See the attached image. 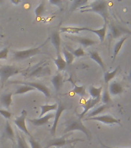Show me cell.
Returning a JSON list of instances; mask_svg holds the SVG:
<instances>
[{"label": "cell", "mask_w": 131, "mask_h": 148, "mask_svg": "<svg viewBox=\"0 0 131 148\" xmlns=\"http://www.w3.org/2000/svg\"><path fill=\"white\" fill-rule=\"evenodd\" d=\"M83 140H67L65 136L63 137H60V138L54 139L52 140H49L48 145L46 146V148H49L50 147H61L62 146H65L66 144L68 143H74V142H77V141Z\"/></svg>", "instance_id": "11"}, {"label": "cell", "mask_w": 131, "mask_h": 148, "mask_svg": "<svg viewBox=\"0 0 131 148\" xmlns=\"http://www.w3.org/2000/svg\"><path fill=\"white\" fill-rule=\"evenodd\" d=\"M88 1L86 0H76L73 2V4L71 5V9H70V12L75 11L77 8H80L82 6H84L86 4H87Z\"/></svg>", "instance_id": "32"}, {"label": "cell", "mask_w": 131, "mask_h": 148, "mask_svg": "<svg viewBox=\"0 0 131 148\" xmlns=\"http://www.w3.org/2000/svg\"><path fill=\"white\" fill-rule=\"evenodd\" d=\"M12 3H14V4H18V3H19V1H14V0H12Z\"/></svg>", "instance_id": "41"}, {"label": "cell", "mask_w": 131, "mask_h": 148, "mask_svg": "<svg viewBox=\"0 0 131 148\" xmlns=\"http://www.w3.org/2000/svg\"><path fill=\"white\" fill-rule=\"evenodd\" d=\"M72 54L74 56V57H83L86 56V53L82 46H80L78 49H76L75 50H73L71 52Z\"/></svg>", "instance_id": "35"}, {"label": "cell", "mask_w": 131, "mask_h": 148, "mask_svg": "<svg viewBox=\"0 0 131 148\" xmlns=\"http://www.w3.org/2000/svg\"><path fill=\"white\" fill-rule=\"evenodd\" d=\"M130 79H131V71H130Z\"/></svg>", "instance_id": "43"}, {"label": "cell", "mask_w": 131, "mask_h": 148, "mask_svg": "<svg viewBox=\"0 0 131 148\" xmlns=\"http://www.w3.org/2000/svg\"><path fill=\"white\" fill-rule=\"evenodd\" d=\"M29 144L30 146H31V148H41L39 142H37L36 140H35L32 136V137H29Z\"/></svg>", "instance_id": "38"}, {"label": "cell", "mask_w": 131, "mask_h": 148, "mask_svg": "<svg viewBox=\"0 0 131 148\" xmlns=\"http://www.w3.org/2000/svg\"><path fill=\"white\" fill-rule=\"evenodd\" d=\"M54 118V114L52 113H47L46 115L42 116V117L39 118H36V119H29V121L31 123L34 125V126H36V127H41V126H44V125L48 124L49 120L51 119Z\"/></svg>", "instance_id": "12"}, {"label": "cell", "mask_w": 131, "mask_h": 148, "mask_svg": "<svg viewBox=\"0 0 131 148\" xmlns=\"http://www.w3.org/2000/svg\"><path fill=\"white\" fill-rule=\"evenodd\" d=\"M17 148H29L23 135L17 136Z\"/></svg>", "instance_id": "34"}, {"label": "cell", "mask_w": 131, "mask_h": 148, "mask_svg": "<svg viewBox=\"0 0 131 148\" xmlns=\"http://www.w3.org/2000/svg\"><path fill=\"white\" fill-rule=\"evenodd\" d=\"M49 39H51V42H52V44L53 45V46L55 47L56 54L60 53V48H61V42H62V41H61V38H60V32L58 30L53 31L51 33Z\"/></svg>", "instance_id": "13"}, {"label": "cell", "mask_w": 131, "mask_h": 148, "mask_svg": "<svg viewBox=\"0 0 131 148\" xmlns=\"http://www.w3.org/2000/svg\"><path fill=\"white\" fill-rule=\"evenodd\" d=\"M106 109V105H102V106H99L98 108L95 109L93 111H91L90 113L87 114V117H94V116H99V114H100L101 113H103L105 110Z\"/></svg>", "instance_id": "29"}, {"label": "cell", "mask_w": 131, "mask_h": 148, "mask_svg": "<svg viewBox=\"0 0 131 148\" xmlns=\"http://www.w3.org/2000/svg\"><path fill=\"white\" fill-rule=\"evenodd\" d=\"M110 32L111 36L113 38H119L123 33H129V34H131V32H130L128 30L124 29L123 28L113 25V24L110 25Z\"/></svg>", "instance_id": "16"}, {"label": "cell", "mask_w": 131, "mask_h": 148, "mask_svg": "<svg viewBox=\"0 0 131 148\" xmlns=\"http://www.w3.org/2000/svg\"><path fill=\"white\" fill-rule=\"evenodd\" d=\"M69 39H70L73 41L77 42L79 43H80L82 46L84 47H88V46H93L97 43V42L90 38H86V37L83 36H67Z\"/></svg>", "instance_id": "14"}, {"label": "cell", "mask_w": 131, "mask_h": 148, "mask_svg": "<svg viewBox=\"0 0 131 148\" xmlns=\"http://www.w3.org/2000/svg\"><path fill=\"white\" fill-rule=\"evenodd\" d=\"M108 91L110 95L117 96V95H120L122 93L123 91V88L120 83L116 82V81H113V82L110 83Z\"/></svg>", "instance_id": "15"}, {"label": "cell", "mask_w": 131, "mask_h": 148, "mask_svg": "<svg viewBox=\"0 0 131 148\" xmlns=\"http://www.w3.org/2000/svg\"><path fill=\"white\" fill-rule=\"evenodd\" d=\"M0 114L3 116V117L5 118L6 120L10 119L12 116V113L7 110H0Z\"/></svg>", "instance_id": "39"}, {"label": "cell", "mask_w": 131, "mask_h": 148, "mask_svg": "<svg viewBox=\"0 0 131 148\" xmlns=\"http://www.w3.org/2000/svg\"><path fill=\"white\" fill-rule=\"evenodd\" d=\"M54 61V63L57 67V69L59 71H62L64 70L66 66H67V62L65 61V60L62 58L61 53H58L57 54V58L56 59H54L53 60Z\"/></svg>", "instance_id": "23"}, {"label": "cell", "mask_w": 131, "mask_h": 148, "mask_svg": "<svg viewBox=\"0 0 131 148\" xmlns=\"http://www.w3.org/2000/svg\"><path fill=\"white\" fill-rule=\"evenodd\" d=\"M90 58L92 59L93 60H94L95 62H97V64L99 65V66L101 67L103 70H105V65H104V62L102 60L101 56L99 55V53L97 51H90Z\"/></svg>", "instance_id": "22"}, {"label": "cell", "mask_w": 131, "mask_h": 148, "mask_svg": "<svg viewBox=\"0 0 131 148\" xmlns=\"http://www.w3.org/2000/svg\"><path fill=\"white\" fill-rule=\"evenodd\" d=\"M12 83H19V84L29 86L34 88L35 90H39L43 92L46 97H51L50 90L49 89L48 86H46L45 84H43V83H36V82H19V81H15V82H12Z\"/></svg>", "instance_id": "6"}, {"label": "cell", "mask_w": 131, "mask_h": 148, "mask_svg": "<svg viewBox=\"0 0 131 148\" xmlns=\"http://www.w3.org/2000/svg\"><path fill=\"white\" fill-rule=\"evenodd\" d=\"M4 136H5V137H7L8 139L12 140H15L14 130L9 121H7V122L5 123V126L4 129Z\"/></svg>", "instance_id": "26"}, {"label": "cell", "mask_w": 131, "mask_h": 148, "mask_svg": "<svg viewBox=\"0 0 131 148\" xmlns=\"http://www.w3.org/2000/svg\"><path fill=\"white\" fill-rule=\"evenodd\" d=\"M21 70L14 66H2L0 67V82H1V87H3L5 83L10 77L16 76L20 73Z\"/></svg>", "instance_id": "3"}, {"label": "cell", "mask_w": 131, "mask_h": 148, "mask_svg": "<svg viewBox=\"0 0 131 148\" xmlns=\"http://www.w3.org/2000/svg\"><path fill=\"white\" fill-rule=\"evenodd\" d=\"M26 116H27V112L25 110H23L21 113V115L19 116L18 117H16V119L14 120L15 124L16 125V127H18L19 129L21 131L23 132L25 135H27L29 137H32V135L30 134L29 130L27 129V127L25 125V119H26Z\"/></svg>", "instance_id": "7"}, {"label": "cell", "mask_w": 131, "mask_h": 148, "mask_svg": "<svg viewBox=\"0 0 131 148\" xmlns=\"http://www.w3.org/2000/svg\"><path fill=\"white\" fill-rule=\"evenodd\" d=\"M102 90H103V86L97 88L93 86H91L89 87V92L91 96V98H93V99L101 98Z\"/></svg>", "instance_id": "25"}, {"label": "cell", "mask_w": 131, "mask_h": 148, "mask_svg": "<svg viewBox=\"0 0 131 148\" xmlns=\"http://www.w3.org/2000/svg\"><path fill=\"white\" fill-rule=\"evenodd\" d=\"M119 70V66H117L114 70L111 72H105L104 73V81L106 84H109V83L113 79L117 74V72Z\"/></svg>", "instance_id": "27"}, {"label": "cell", "mask_w": 131, "mask_h": 148, "mask_svg": "<svg viewBox=\"0 0 131 148\" xmlns=\"http://www.w3.org/2000/svg\"><path fill=\"white\" fill-rule=\"evenodd\" d=\"M81 12H96L104 18V22L107 23L108 18V5L106 1H96L90 5H86L80 8Z\"/></svg>", "instance_id": "1"}, {"label": "cell", "mask_w": 131, "mask_h": 148, "mask_svg": "<svg viewBox=\"0 0 131 148\" xmlns=\"http://www.w3.org/2000/svg\"><path fill=\"white\" fill-rule=\"evenodd\" d=\"M100 100H101L105 105L108 103L110 101V95L109 93V91L107 89H105V90H104V92H103V95L101 96V99H100Z\"/></svg>", "instance_id": "36"}, {"label": "cell", "mask_w": 131, "mask_h": 148, "mask_svg": "<svg viewBox=\"0 0 131 148\" xmlns=\"http://www.w3.org/2000/svg\"><path fill=\"white\" fill-rule=\"evenodd\" d=\"M1 3H2V2H1V1H0V4H1Z\"/></svg>", "instance_id": "44"}, {"label": "cell", "mask_w": 131, "mask_h": 148, "mask_svg": "<svg viewBox=\"0 0 131 148\" xmlns=\"http://www.w3.org/2000/svg\"><path fill=\"white\" fill-rule=\"evenodd\" d=\"M58 103L54 104H46V105H43L41 106V113L39 115V117H42L43 116L46 115L50 111H54L57 110Z\"/></svg>", "instance_id": "21"}, {"label": "cell", "mask_w": 131, "mask_h": 148, "mask_svg": "<svg viewBox=\"0 0 131 148\" xmlns=\"http://www.w3.org/2000/svg\"><path fill=\"white\" fill-rule=\"evenodd\" d=\"M46 2L43 1L38 5V6L35 9V14H36V18L38 17H40L41 16H43V14L46 11Z\"/></svg>", "instance_id": "30"}, {"label": "cell", "mask_w": 131, "mask_h": 148, "mask_svg": "<svg viewBox=\"0 0 131 148\" xmlns=\"http://www.w3.org/2000/svg\"><path fill=\"white\" fill-rule=\"evenodd\" d=\"M86 120H97L99 122H101L104 124H120V120L113 117L110 115H99L94 117L86 118Z\"/></svg>", "instance_id": "8"}, {"label": "cell", "mask_w": 131, "mask_h": 148, "mask_svg": "<svg viewBox=\"0 0 131 148\" xmlns=\"http://www.w3.org/2000/svg\"><path fill=\"white\" fill-rule=\"evenodd\" d=\"M52 83H53L56 91L58 92L63 85V76L60 73L56 74L52 79Z\"/></svg>", "instance_id": "18"}, {"label": "cell", "mask_w": 131, "mask_h": 148, "mask_svg": "<svg viewBox=\"0 0 131 148\" xmlns=\"http://www.w3.org/2000/svg\"><path fill=\"white\" fill-rule=\"evenodd\" d=\"M73 92L74 93H76V94L79 95V96H80L81 97H85L86 94V88L83 86H74Z\"/></svg>", "instance_id": "33"}, {"label": "cell", "mask_w": 131, "mask_h": 148, "mask_svg": "<svg viewBox=\"0 0 131 148\" xmlns=\"http://www.w3.org/2000/svg\"><path fill=\"white\" fill-rule=\"evenodd\" d=\"M88 27H66L60 28V31L62 32H66V33H69V34H78L82 31H86Z\"/></svg>", "instance_id": "19"}, {"label": "cell", "mask_w": 131, "mask_h": 148, "mask_svg": "<svg viewBox=\"0 0 131 148\" xmlns=\"http://www.w3.org/2000/svg\"><path fill=\"white\" fill-rule=\"evenodd\" d=\"M100 99H101V98H99V99H93V98H90V99H88V100H86L84 103L82 104L81 106L83 108V111L79 115V119H80L81 120L82 118L84 117V116L89 112L90 110L93 108L97 104L99 103V101H100Z\"/></svg>", "instance_id": "10"}, {"label": "cell", "mask_w": 131, "mask_h": 148, "mask_svg": "<svg viewBox=\"0 0 131 148\" xmlns=\"http://www.w3.org/2000/svg\"><path fill=\"white\" fill-rule=\"evenodd\" d=\"M101 145L103 146V147H106V148H114V147H108V146L104 145V144H103V143H101Z\"/></svg>", "instance_id": "42"}, {"label": "cell", "mask_w": 131, "mask_h": 148, "mask_svg": "<svg viewBox=\"0 0 131 148\" xmlns=\"http://www.w3.org/2000/svg\"><path fill=\"white\" fill-rule=\"evenodd\" d=\"M36 90L34 88L31 87V86H29L26 85H21L19 86V87L17 89V90L15 92L16 95L19 94H24V93H26L28 92H30V91H34Z\"/></svg>", "instance_id": "31"}, {"label": "cell", "mask_w": 131, "mask_h": 148, "mask_svg": "<svg viewBox=\"0 0 131 148\" xmlns=\"http://www.w3.org/2000/svg\"><path fill=\"white\" fill-rule=\"evenodd\" d=\"M128 39V36H125L122 37L121 39L119 40V41L115 44V46H114V48H113V60H115L116 57H117V56L118 55V53H120V49L122 48L123 45L124 43V42Z\"/></svg>", "instance_id": "24"}, {"label": "cell", "mask_w": 131, "mask_h": 148, "mask_svg": "<svg viewBox=\"0 0 131 148\" xmlns=\"http://www.w3.org/2000/svg\"><path fill=\"white\" fill-rule=\"evenodd\" d=\"M12 95L13 93L12 92H9V93H5V94H3L0 98V100H1V103H2V106H4L5 109H9L10 106H11L12 103Z\"/></svg>", "instance_id": "20"}, {"label": "cell", "mask_w": 131, "mask_h": 148, "mask_svg": "<svg viewBox=\"0 0 131 148\" xmlns=\"http://www.w3.org/2000/svg\"><path fill=\"white\" fill-rule=\"evenodd\" d=\"M9 55V48L5 47V48L2 49V50L0 51V60H5L8 58Z\"/></svg>", "instance_id": "37"}, {"label": "cell", "mask_w": 131, "mask_h": 148, "mask_svg": "<svg viewBox=\"0 0 131 148\" xmlns=\"http://www.w3.org/2000/svg\"><path fill=\"white\" fill-rule=\"evenodd\" d=\"M106 30H107V23H105L104 26L101 29H90V28H87L86 31L92 32L93 33H95L96 35H97L100 42H103L104 41V39H105V37H106Z\"/></svg>", "instance_id": "17"}, {"label": "cell", "mask_w": 131, "mask_h": 148, "mask_svg": "<svg viewBox=\"0 0 131 148\" xmlns=\"http://www.w3.org/2000/svg\"><path fill=\"white\" fill-rule=\"evenodd\" d=\"M81 131L83 132V134H85L88 136V138H90V130L86 128V127L83 124V123L81 121L80 119H71L69 120V122L67 123V127L64 130V134L69 133L72 131Z\"/></svg>", "instance_id": "2"}, {"label": "cell", "mask_w": 131, "mask_h": 148, "mask_svg": "<svg viewBox=\"0 0 131 148\" xmlns=\"http://www.w3.org/2000/svg\"><path fill=\"white\" fill-rule=\"evenodd\" d=\"M62 53H63V55H64V57H65V61L67 62V65H71L73 62L74 59V56L72 54L71 52H69L68 51L66 48H63L62 49Z\"/></svg>", "instance_id": "28"}, {"label": "cell", "mask_w": 131, "mask_h": 148, "mask_svg": "<svg viewBox=\"0 0 131 148\" xmlns=\"http://www.w3.org/2000/svg\"><path fill=\"white\" fill-rule=\"evenodd\" d=\"M51 74V69L47 63L39 62L36 66L32 67V69L28 73L27 77H41L48 76Z\"/></svg>", "instance_id": "5"}, {"label": "cell", "mask_w": 131, "mask_h": 148, "mask_svg": "<svg viewBox=\"0 0 131 148\" xmlns=\"http://www.w3.org/2000/svg\"><path fill=\"white\" fill-rule=\"evenodd\" d=\"M49 2H50L51 4L56 5H57V6L59 5L62 3V2H61V1H59V0H56H56H50Z\"/></svg>", "instance_id": "40"}, {"label": "cell", "mask_w": 131, "mask_h": 148, "mask_svg": "<svg viewBox=\"0 0 131 148\" xmlns=\"http://www.w3.org/2000/svg\"><path fill=\"white\" fill-rule=\"evenodd\" d=\"M48 40H46L44 43L39 46L38 47H35V48H31L25 49V50H18L14 52V58L17 60H23L28 59V58L32 57L34 56L39 54L41 52V48L43 46L46 45Z\"/></svg>", "instance_id": "4"}, {"label": "cell", "mask_w": 131, "mask_h": 148, "mask_svg": "<svg viewBox=\"0 0 131 148\" xmlns=\"http://www.w3.org/2000/svg\"><path fill=\"white\" fill-rule=\"evenodd\" d=\"M66 110V106L65 105L62 103L58 104L57 110L56 111V114L54 115V122H53V127L50 130V134L52 136H55L56 134V129H57V125L58 123H59V120H60V118L62 115V113H63V111H65Z\"/></svg>", "instance_id": "9"}]
</instances>
